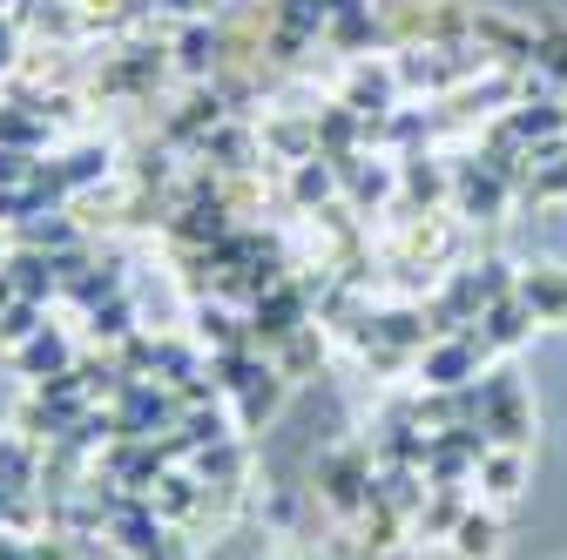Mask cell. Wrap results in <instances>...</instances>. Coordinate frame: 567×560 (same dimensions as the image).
Segmentation results:
<instances>
[{
  "label": "cell",
  "instance_id": "1",
  "mask_svg": "<svg viewBox=\"0 0 567 560\" xmlns=\"http://www.w3.org/2000/svg\"><path fill=\"white\" fill-rule=\"evenodd\" d=\"M169 41L156 34V41H128V48H115V54H102V68H95V82H89V95L95 102H150L163 82H169Z\"/></svg>",
  "mask_w": 567,
  "mask_h": 560
},
{
  "label": "cell",
  "instance_id": "2",
  "mask_svg": "<svg viewBox=\"0 0 567 560\" xmlns=\"http://www.w3.org/2000/svg\"><path fill=\"white\" fill-rule=\"evenodd\" d=\"M311 494L338 514V520H359L372 500H379V459L372 446H331L311 473Z\"/></svg>",
  "mask_w": 567,
  "mask_h": 560
},
{
  "label": "cell",
  "instance_id": "3",
  "mask_svg": "<svg viewBox=\"0 0 567 560\" xmlns=\"http://www.w3.org/2000/svg\"><path fill=\"white\" fill-rule=\"evenodd\" d=\"M514 298L534 311V324L567 331V263H527V270H514Z\"/></svg>",
  "mask_w": 567,
  "mask_h": 560
},
{
  "label": "cell",
  "instance_id": "4",
  "mask_svg": "<svg viewBox=\"0 0 567 560\" xmlns=\"http://www.w3.org/2000/svg\"><path fill=\"white\" fill-rule=\"evenodd\" d=\"M169 61H176V75H189V82H217V68H224V28L217 21H183L169 34Z\"/></svg>",
  "mask_w": 567,
  "mask_h": 560
},
{
  "label": "cell",
  "instance_id": "5",
  "mask_svg": "<svg viewBox=\"0 0 567 560\" xmlns=\"http://www.w3.org/2000/svg\"><path fill=\"white\" fill-rule=\"evenodd\" d=\"M196 163H209L217 176H250V169L264 163V135H257L250 122H224V128L196 149Z\"/></svg>",
  "mask_w": 567,
  "mask_h": 560
},
{
  "label": "cell",
  "instance_id": "6",
  "mask_svg": "<svg viewBox=\"0 0 567 560\" xmlns=\"http://www.w3.org/2000/svg\"><path fill=\"white\" fill-rule=\"evenodd\" d=\"M473 48L501 68H534V28H520L507 14H473Z\"/></svg>",
  "mask_w": 567,
  "mask_h": 560
},
{
  "label": "cell",
  "instance_id": "7",
  "mask_svg": "<svg viewBox=\"0 0 567 560\" xmlns=\"http://www.w3.org/2000/svg\"><path fill=\"white\" fill-rule=\"evenodd\" d=\"M473 479H480V494H486L493 507H514L520 486H527V453H520V446H486Z\"/></svg>",
  "mask_w": 567,
  "mask_h": 560
},
{
  "label": "cell",
  "instance_id": "8",
  "mask_svg": "<svg viewBox=\"0 0 567 560\" xmlns=\"http://www.w3.org/2000/svg\"><path fill=\"white\" fill-rule=\"evenodd\" d=\"M14 365H21V378H54V372H75L82 359H75V344H68V331H54V324H41L21 352H14Z\"/></svg>",
  "mask_w": 567,
  "mask_h": 560
},
{
  "label": "cell",
  "instance_id": "9",
  "mask_svg": "<svg viewBox=\"0 0 567 560\" xmlns=\"http://www.w3.org/2000/svg\"><path fill=\"white\" fill-rule=\"evenodd\" d=\"M520 189H527L534 203H567V135H560V143H540V149H527Z\"/></svg>",
  "mask_w": 567,
  "mask_h": 560
},
{
  "label": "cell",
  "instance_id": "10",
  "mask_svg": "<svg viewBox=\"0 0 567 560\" xmlns=\"http://www.w3.org/2000/svg\"><path fill=\"white\" fill-rule=\"evenodd\" d=\"M501 540H507V527H501V514H480V507H466V520L453 527V560H501Z\"/></svg>",
  "mask_w": 567,
  "mask_h": 560
},
{
  "label": "cell",
  "instance_id": "11",
  "mask_svg": "<svg viewBox=\"0 0 567 560\" xmlns=\"http://www.w3.org/2000/svg\"><path fill=\"white\" fill-rule=\"evenodd\" d=\"M473 331H480V344H486V359H493V352H514V344L534 331V311H527L520 298H501V304H493V311L473 324Z\"/></svg>",
  "mask_w": 567,
  "mask_h": 560
},
{
  "label": "cell",
  "instance_id": "12",
  "mask_svg": "<svg viewBox=\"0 0 567 560\" xmlns=\"http://www.w3.org/2000/svg\"><path fill=\"white\" fill-rule=\"evenodd\" d=\"M331 196H338V163H331V156H305V163H291V203L305 209V217H318Z\"/></svg>",
  "mask_w": 567,
  "mask_h": 560
},
{
  "label": "cell",
  "instance_id": "13",
  "mask_svg": "<svg viewBox=\"0 0 567 560\" xmlns=\"http://www.w3.org/2000/svg\"><path fill=\"white\" fill-rule=\"evenodd\" d=\"M460 520H466L460 486H433V494H425V507L412 514V533H419V540H453Z\"/></svg>",
  "mask_w": 567,
  "mask_h": 560
},
{
  "label": "cell",
  "instance_id": "14",
  "mask_svg": "<svg viewBox=\"0 0 567 560\" xmlns=\"http://www.w3.org/2000/svg\"><path fill=\"white\" fill-rule=\"evenodd\" d=\"M270 359H277V372H284V378H291V385H298V378H311V372L324 365V331H318V324H305V331H291V338H284V344H277V352H270Z\"/></svg>",
  "mask_w": 567,
  "mask_h": 560
},
{
  "label": "cell",
  "instance_id": "15",
  "mask_svg": "<svg viewBox=\"0 0 567 560\" xmlns=\"http://www.w3.org/2000/svg\"><path fill=\"white\" fill-rule=\"evenodd\" d=\"M48 122L28 108V102H8V108H0V149H34V156H48Z\"/></svg>",
  "mask_w": 567,
  "mask_h": 560
},
{
  "label": "cell",
  "instance_id": "16",
  "mask_svg": "<svg viewBox=\"0 0 567 560\" xmlns=\"http://www.w3.org/2000/svg\"><path fill=\"white\" fill-rule=\"evenodd\" d=\"M399 183H405V196H412V203H440V196L453 189V176H446V169H440L433 156H405Z\"/></svg>",
  "mask_w": 567,
  "mask_h": 560
},
{
  "label": "cell",
  "instance_id": "17",
  "mask_svg": "<svg viewBox=\"0 0 567 560\" xmlns=\"http://www.w3.org/2000/svg\"><path fill=\"white\" fill-rule=\"evenodd\" d=\"M41 324H48V311H41L34 298H14V304H0V344H8V352H21V344H28Z\"/></svg>",
  "mask_w": 567,
  "mask_h": 560
},
{
  "label": "cell",
  "instance_id": "18",
  "mask_svg": "<svg viewBox=\"0 0 567 560\" xmlns=\"http://www.w3.org/2000/svg\"><path fill=\"white\" fill-rule=\"evenodd\" d=\"M534 68H540V75H554V82H567V28L560 21H540L534 28Z\"/></svg>",
  "mask_w": 567,
  "mask_h": 560
},
{
  "label": "cell",
  "instance_id": "19",
  "mask_svg": "<svg viewBox=\"0 0 567 560\" xmlns=\"http://www.w3.org/2000/svg\"><path fill=\"white\" fill-rule=\"evenodd\" d=\"M34 169H41V156H34V149H0V189H28V183H34Z\"/></svg>",
  "mask_w": 567,
  "mask_h": 560
},
{
  "label": "cell",
  "instance_id": "20",
  "mask_svg": "<svg viewBox=\"0 0 567 560\" xmlns=\"http://www.w3.org/2000/svg\"><path fill=\"white\" fill-rule=\"evenodd\" d=\"M21 61H28V54H21V21H14V14H0V82H8Z\"/></svg>",
  "mask_w": 567,
  "mask_h": 560
},
{
  "label": "cell",
  "instance_id": "21",
  "mask_svg": "<svg viewBox=\"0 0 567 560\" xmlns=\"http://www.w3.org/2000/svg\"><path fill=\"white\" fill-rule=\"evenodd\" d=\"M405 8V0H372V14H399Z\"/></svg>",
  "mask_w": 567,
  "mask_h": 560
}]
</instances>
